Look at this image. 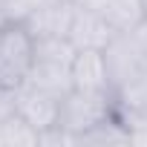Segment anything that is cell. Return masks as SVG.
Masks as SVG:
<instances>
[{"mask_svg": "<svg viewBox=\"0 0 147 147\" xmlns=\"http://www.w3.org/2000/svg\"><path fill=\"white\" fill-rule=\"evenodd\" d=\"M18 113V101H15V90L0 87V127H3L12 115Z\"/></svg>", "mask_w": 147, "mask_h": 147, "instance_id": "7c38bea8", "label": "cell"}, {"mask_svg": "<svg viewBox=\"0 0 147 147\" xmlns=\"http://www.w3.org/2000/svg\"><path fill=\"white\" fill-rule=\"evenodd\" d=\"M0 147H40V133L15 113L0 127Z\"/></svg>", "mask_w": 147, "mask_h": 147, "instance_id": "30bf717a", "label": "cell"}, {"mask_svg": "<svg viewBox=\"0 0 147 147\" xmlns=\"http://www.w3.org/2000/svg\"><path fill=\"white\" fill-rule=\"evenodd\" d=\"M72 90H87V92H113L107 58L98 49H84L72 61Z\"/></svg>", "mask_w": 147, "mask_h": 147, "instance_id": "9c48e42d", "label": "cell"}, {"mask_svg": "<svg viewBox=\"0 0 147 147\" xmlns=\"http://www.w3.org/2000/svg\"><path fill=\"white\" fill-rule=\"evenodd\" d=\"M75 3H81V6H90V9H104L110 0H75Z\"/></svg>", "mask_w": 147, "mask_h": 147, "instance_id": "5bb4252c", "label": "cell"}, {"mask_svg": "<svg viewBox=\"0 0 147 147\" xmlns=\"http://www.w3.org/2000/svg\"><path fill=\"white\" fill-rule=\"evenodd\" d=\"M141 6H144V15H147V0H141Z\"/></svg>", "mask_w": 147, "mask_h": 147, "instance_id": "2e32d148", "label": "cell"}, {"mask_svg": "<svg viewBox=\"0 0 147 147\" xmlns=\"http://www.w3.org/2000/svg\"><path fill=\"white\" fill-rule=\"evenodd\" d=\"M107 58V69H110V81H113V92L115 87H121L127 78H133L136 72L147 69V52L144 46L133 38V32H118L110 46L104 49Z\"/></svg>", "mask_w": 147, "mask_h": 147, "instance_id": "8992f818", "label": "cell"}, {"mask_svg": "<svg viewBox=\"0 0 147 147\" xmlns=\"http://www.w3.org/2000/svg\"><path fill=\"white\" fill-rule=\"evenodd\" d=\"M78 49L69 38H35V61L26 84H35L58 98L72 90V61Z\"/></svg>", "mask_w": 147, "mask_h": 147, "instance_id": "6da1fadb", "label": "cell"}, {"mask_svg": "<svg viewBox=\"0 0 147 147\" xmlns=\"http://www.w3.org/2000/svg\"><path fill=\"white\" fill-rule=\"evenodd\" d=\"M46 3H52V0H9V18L23 20L26 15H32L35 9H40Z\"/></svg>", "mask_w": 147, "mask_h": 147, "instance_id": "8fae6325", "label": "cell"}, {"mask_svg": "<svg viewBox=\"0 0 147 147\" xmlns=\"http://www.w3.org/2000/svg\"><path fill=\"white\" fill-rule=\"evenodd\" d=\"M115 113L133 130V138L147 130V69L136 72L121 87H115Z\"/></svg>", "mask_w": 147, "mask_h": 147, "instance_id": "52a82bcc", "label": "cell"}, {"mask_svg": "<svg viewBox=\"0 0 147 147\" xmlns=\"http://www.w3.org/2000/svg\"><path fill=\"white\" fill-rule=\"evenodd\" d=\"M0 20H3V15H0Z\"/></svg>", "mask_w": 147, "mask_h": 147, "instance_id": "e0dca14e", "label": "cell"}, {"mask_svg": "<svg viewBox=\"0 0 147 147\" xmlns=\"http://www.w3.org/2000/svg\"><path fill=\"white\" fill-rule=\"evenodd\" d=\"M35 61V35L18 18L0 20V87L18 90L26 84Z\"/></svg>", "mask_w": 147, "mask_h": 147, "instance_id": "3957f363", "label": "cell"}, {"mask_svg": "<svg viewBox=\"0 0 147 147\" xmlns=\"http://www.w3.org/2000/svg\"><path fill=\"white\" fill-rule=\"evenodd\" d=\"M75 6H78L75 0H52V3L35 9L32 15H26L23 23L35 38H66Z\"/></svg>", "mask_w": 147, "mask_h": 147, "instance_id": "ba28073f", "label": "cell"}, {"mask_svg": "<svg viewBox=\"0 0 147 147\" xmlns=\"http://www.w3.org/2000/svg\"><path fill=\"white\" fill-rule=\"evenodd\" d=\"M118 32L113 29V23L98 12V9H90V6H75V15H72V23H69V43L75 46L78 52L84 49H98L104 52L110 46V40L115 38Z\"/></svg>", "mask_w": 147, "mask_h": 147, "instance_id": "5b68a950", "label": "cell"}, {"mask_svg": "<svg viewBox=\"0 0 147 147\" xmlns=\"http://www.w3.org/2000/svg\"><path fill=\"white\" fill-rule=\"evenodd\" d=\"M0 15L9 18V0H0Z\"/></svg>", "mask_w": 147, "mask_h": 147, "instance_id": "9a60e30c", "label": "cell"}, {"mask_svg": "<svg viewBox=\"0 0 147 147\" xmlns=\"http://www.w3.org/2000/svg\"><path fill=\"white\" fill-rule=\"evenodd\" d=\"M115 115V95L113 92H87L69 90L61 98L58 130L69 138V144H78L92 127Z\"/></svg>", "mask_w": 147, "mask_h": 147, "instance_id": "7a4b0ae2", "label": "cell"}, {"mask_svg": "<svg viewBox=\"0 0 147 147\" xmlns=\"http://www.w3.org/2000/svg\"><path fill=\"white\" fill-rule=\"evenodd\" d=\"M130 32H133V38H136V40L144 46V52H147V15H144V18H141V20H138Z\"/></svg>", "mask_w": 147, "mask_h": 147, "instance_id": "4fadbf2b", "label": "cell"}, {"mask_svg": "<svg viewBox=\"0 0 147 147\" xmlns=\"http://www.w3.org/2000/svg\"><path fill=\"white\" fill-rule=\"evenodd\" d=\"M15 101H18V115L32 124L40 138L52 130H58V113H61V98L35 87V84H20L15 90Z\"/></svg>", "mask_w": 147, "mask_h": 147, "instance_id": "277c9868", "label": "cell"}]
</instances>
